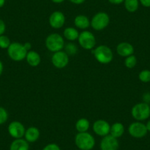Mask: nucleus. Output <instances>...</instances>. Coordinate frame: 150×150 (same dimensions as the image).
<instances>
[{
    "mask_svg": "<svg viewBox=\"0 0 150 150\" xmlns=\"http://www.w3.org/2000/svg\"><path fill=\"white\" fill-rule=\"evenodd\" d=\"M74 142L77 148L81 150H91L96 144L93 135L87 132H78L75 136Z\"/></svg>",
    "mask_w": 150,
    "mask_h": 150,
    "instance_id": "1",
    "label": "nucleus"
},
{
    "mask_svg": "<svg viewBox=\"0 0 150 150\" xmlns=\"http://www.w3.org/2000/svg\"><path fill=\"white\" fill-rule=\"evenodd\" d=\"M45 44L47 50L53 53L61 51L65 47L63 36L57 33H52L49 35L46 38Z\"/></svg>",
    "mask_w": 150,
    "mask_h": 150,
    "instance_id": "2",
    "label": "nucleus"
},
{
    "mask_svg": "<svg viewBox=\"0 0 150 150\" xmlns=\"http://www.w3.org/2000/svg\"><path fill=\"white\" fill-rule=\"evenodd\" d=\"M96 60L102 64H108L113 58V53L110 47L105 45H100L92 51Z\"/></svg>",
    "mask_w": 150,
    "mask_h": 150,
    "instance_id": "3",
    "label": "nucleus"
},
{
    "mask_svg": "<svg viewBox=\"0 0 150 150\" xmlns=\"http://www.w3.org/2000/svg\"><path fill=\"white\" fill-rule=\"evenodd\" d=\"M28 51L25 49L24 44L18 42L11 43L8 48V54L10 58L14 61H21L26 59Z\"/></svg>",
    "mask_w": 150,
    "mask_h": 150,
    "instance_id": "4",
    "label": "nucleus"
},
{
    "mask_svg": "<svg viewBox=\"0 0 150 150\" xmlns=\"http://www.w3.org/2000/svg\"><path fill=\"white\" fill-rule=\"evenodd\" d=\"M132 118L137 121H144L150 116V106L146 102H140L132 107L131 110Z\"/></svg>",
    "mask_w": 150,
    "mask_h": 150,
    "instance_id": "5",
    "label": "nucleus"
},
{
    "mask_svg": "<svg viewBox=\"0 0 150 150\" xmlns=\"http://www.w3.org/2000/svg\"><path fill=\"white\" fill-rule=\"evenodd\" d=\"M110 24V16L107 13L99 12L95 14L91 21V26L93 30L101 31Z\"/></svg>",
    "mask_w": 150,
    "mask_h": 150,
    "instance_id": "6",
    "label": "nucleus"
},
{
    "mask_svg": "<svg viewBox=\"0 0 150 150\" xmlns=\"http://www.w3.org/2000/svg\"><path fill=\"white\" fill-rule=\"evenodd\" d=\"M79 44L84 50H93L96 46V38L90 31L85 30L80 33L78 37Z\"/></svg>",
    "mask_w": 150,
    "mask_h": 150,
    "instance_id": "7",
    "label": "nucleus"
},
{
    "mask_svg": "<svg viewBox=\"0 0 150 150\" xmlns=\"http://www.w3.org/2000/svg\"><path fill=\"white\" fill-rule=\"evenodd\" d=\"M52 63L55 68L61 69L67 66L69 63V54L63 51H59L54 52L52 56Z\"/></svg>",
    "mask_w": 150,
    "mask_h": 150,
    "instance_id": "8",
    "label": "nucleus"
},
{
    "mask_svg": "<svg viewBox=\"0 0 150 150\" xmlns=\"http://www.w3.org/2000/svg\"><path fill=\"white\" fill-rule=\"evenodd\" d=\"M129 135L135 138H141L147 134V128L146 125L141 122H137L131 124L128 128Z\"/></svg>",
    "mask_w": 150,
    "mask_h": 150,
    "instance_id": "9",
    "label": "nucleus"
},
{
    "mask_svg": "<svg viewBox=\"0 0 150 150\" xmlns=\"http://www.w3.org/2000/svg\"><path fill=\"white\" fill-rule=\"evenodd\" d=\"M8 130L11 137L15 139H18L22 138V137L24 136L26 129L22 123L18 121H13L8 125Z\"/></svg>",
    "mask_w": 150,
    "mask_h": 150,
    "instance_id": "10",
    "label": "nucleus"
},
{
    "mask_svg": "<svg viewBox=\"0 0 150 150\" xmlns=\"http://www.w3.org/2000/svg\"><path fill=\"white\" fill-rule=\"evenodd\" d=\"M93 130L97 135L105 137L110 134V125L107 121L103 120V119H99L93 123Z\"/></svg>",
    "mask_w": 150,
    "mask_h": 150,
    "instance_id": "11",
    "label": "nucleus"
},
{
    "mask_svg": "<svg viewBox=\"0 0 150 150\" xmlns=\"http://www.w3.org/2000/svg\"><path fill=\"white\" fill-rule=\"evenodd\" d=\"M119 143L118 138H114L111 135L103 137L100 143L101 150H118Z\"/></svg>",
    "mask_w": 150,
    "mask_h": 150,
    "instance_id": "12",
    "label": "nucleus"
},
{
    "mask_svg": "<svg viewBox=\"0 0 150 150\" xmlns=\"http://www.w3.org/2000/svg\"><path fill=\"white\" fill-rule=\"evenodd\" d=\"M66 21V17L63 13L60 11H54L49 18L50 25L54 29H60L63 27Z\"/></svg>",
    "mask_w": 150,
    "mask_h": 150,
    "instance_id": "13",
    "label": "nucleus"
},
{
    "mask_svg": "<svg viewBox=\"0 0 150 150\" xmlns=\"http://www.w3.org/2000/svg\"><path fill=\"white\" fill-rule=\"evenodd\" d=\"M116 52L121 57H127L134 53V47L128 42H122L116 47Z\"/></svg>",
    "mask_w": 150,
    "mask_h": 150,
    "instance_id": "14",
    "label": "nucleus"
},
{
    "mask_svg": "<svg viewBox=\"0 0 150 150\" xmlns=\"http://www.w3.org/2000/svg\"><path fill=\"white\" fill-rule=\"evenodd\" d=\"M24 137L28 143L35 142L40 137V130L36 127H30L26 129Z\"/></svg>",
    "mask_w": 150,
    "mask_h": 150,
    "instance_id": "15",
    "label": "nucleus"
},
{
    "mask_svg": "<svg viewBox=\"0 0 150 150\" xmlns=\"http://www.w3.org/2000/svg\"><path fill=\"white\" fill-rule=\"evenodd\" d=\"M74 25L80 30H86L91 26V21L85 15H78L74 18Z\"/></svg>",
    "mask_w": 150,
    "mask_h": 150,
    "instance_id": "16",
    "label": "nucleus"
},
{
    "mask_svg": "<svg viewBox=\"0 0 150 150\" xmlns=\"http://www.w3.org/2000/svg\"><path fill=\"white\" fill-rule=\"evenodd\" d=\"M26 60L30 66H33V67H36L41 63V56L37 52L30 50L27 52Z\"/></svg>",
    "mask_w": 150,
    "mask_h": 150,
    "instance_id": "17",
    "label": "nucleus"
},
{
    "mask_svg": "<svg viewBox=\"0 0 150 150\" xmlns=\"http://www.w3.org/2000/svg\"><path fill=\"white\" fill-rule=\"evenodd\" d=\"M29 143L23 138L15 139L10 146V150H29Z\"/></svg>",
    "mask_w": 150,
    "mask_h": 150,
    "instance_id": "18",
    "label": "nucleus"
},
{
    "mask_svg": "<svg viewBox=\"0 0 150 150\" xmlns=\"http://www.w3.org/2000/svg\"><path fill=\"white\" fill-rule=\"evenodd\" d=\"M125 132V126L120 122H116L110 126V135L116 138H119L123 135Z\"/></svg>",
    "mask_w": 150,
    "mask_h": 150,
    "instance_id": "19",
    "label": "nucleus"
},
{
    "mask_svg": "<svg viewBox=\"0 0 150 150\" xmlns=\"http://www.w3.org/2000/svg\"><path fill=\"white\" fill-rule=\"evenodd\" d=\"M79 32L74 27H67L63 31V36L66 40L69 41H74L78 39Z\"/></svg>",
    "mask_w": 150,
    "mask_h": 150,
    "instance_id": "20",
    "label": "nucleus"
},
{
    "mask_svg": "<svg viewBox=\"0 0 150 150\" xmlns=\"http://www.w3.org/2000/svg\"><path fill=\"white\" fill-rule=\"evenodd\" d=\"M90 127V122L86 118L78 119L75 124V128L78 132H87Z\"/></svg>",
    "mask_w": 150,
    "mask_h": 150,
    "instance_id": "21",
    "label": "nucleus"
},
{
    "mask_svg": "<svg viewBox=\"0 0 150 150\" xmlns=\"http://www.w3.org/2000/svg\"><path fill=\"white\" fill-rule=\"evenodd\" d=\"M125 8L128 12L135 13L139 7V0H125Z\"/></svg>",
    "mask_w": 150,
    "mask_h": 150,
    "instance_id": "22",
    "label": "nucleus"
},
{
    "mask_svg": "<svg viewBox=\"0 0 150 150\" xmlns=\"http://www.w3.org/2000/svg\"><path fill=\"white\" fill-rule=\"evenodd\" d=\"M137 64V58L135 55L132 54L125 58V65L127 69H133Z\"/></svg>",
    "mask_w": 150,
    "mask_h": 150,
    "instance_id": "23",
    "label": "nucleus"
},
{
    "mask_svg": "<svg viewBox=\"0 0 150 150\" xmlns=\"http://www.w3.org/2000/svg\"><path fill=\"white\" fill-rule=\"evenodd\" d=\"M138 78L143 83H149L150 82V71L143 70L138 74Z\"/></svg>",
    "mask_w": 150,
    "mask_h": 150,
    "instance_id": "24",
    "label": "nucleus"
},
{
    "mask_svg": "<svg viewBox=\"0 0 150 150\" xmlns=\"http://www.w3.org/2000/svg\"><path fill=\"white\" fill-rule=\"evenodd\" d=\"M11 40L6 35H0V48L8 49L11 45Z\"/></svg>",
    "mask_w": 150,
    "mask_h": 150,
    "instance_id": "25",
    "label": "nucleus"
},
{
    "mask_svg": "<svg viewBox=\"0 0 150 150\" xmlns=\"http://www.w3.org/2000/svg\"><path fill=\"white\" fill-rule=\"evenodd\" d=\"M8 119V111L2 107H0V125H3Z\"/></svg>",
    "mask_w": 150,
    "mask_h": 150,
    "instance_id": "26",
    "label": "nucleus"
},
{
    "mask_svg": "<svg viewBox=\"0 0 150 150\" xmlns=\"http://www.w3.org/2000/svg\"><path fill=\"white\" fill-rule=\"evenodd\" d=\"M65 50H66V52L69 55H73V54H76L77 51V47L74 44H68L65 47Z\"/></svg>",
    "mask_w": 150,
    "mask_h": 150,
    "instance_id": "27",
    "label": "nucleus"
},
{
    "mask_svg": "<svg viewBox=\"0 0 150 150\" xmlns=\"http://www.w3.org/2000/svg\"><path fill=\"white\" fill-rule=\"evenodd\" d=\"M42 150H61L60 146L56 144H49L43 148Z\"/></svg>",
    "mask_w": 150,
    "mask_h": 150,
    "instance_id": "28",
    "label": "nucleus"
},
{
    "mask_svg": "<svg viewBox=\"0 0 150 150\" xmlns=\"http://www.w3.org/2000/svg\"><path fill=\"white\" fill-rule=\"evenodd\" d=\"M5 29H6L5 23L4 22L3 20L0 19V35H2L5 33Z\"/></svg>",
    "mask_w": 150,
    "mask_h": 150,
    "instance_id": "29",
    "label": "nucleus"
},
{
    "mask_svg": "<svg viewBox=\"0 0 150 150\" xmlns=\"http://www.w3.org/2000/svg\"><path fill=\"white\" fill-rule=\"evenodd\" d=\"M139 2L145 8H150V0H139Z\"/></svg>",
    "mask_w": 150,
    "mask_h": 150,
    "instance_id": "30",
    "label": "nucleus"
},
{
    "mask_svg": "<svg viewBox=\"0 0 150 150\" xmlns=\"http://www.w3.org/2000/svg\"><path fill=\"white\" fill-rule=\"evenodd\" d=\"M108 2L112 5H120L125 2V0H108Z\"/></svg>",
    "mask_w": 150,
    "mask_h": 150,
    "instance_id": "31",
    "label": "nucleus"
},
{
    "mask_svg": "<svg viewBox=\"0 0 150 150\" xmlns=\"http://www.w3.org/2000/svg\"><path fill=\"white\" fill-rule=\"evenodd\" d=\"M69 1L75 5H81V4L84 3L86 0H69Z\"/></svg>",
    "mask_w": 150,
    "mask_h": 150,
    "instance_id": "32",
    "label": "nucleus"
},
{
    "mask_svg": "<svg viewBox=\"0 0 150 150\" xmlns=\"http://www.w3.org/2000/svg\"><path fill=\"white\" fill-rule=\"evenodd\" d=\"M24 47H25V49L27 50V51H28V52L30 51V50H31V47H32V45H31V44H30V43H29V42L25 43V44H24Z\"/></svg>",
    "mask_w": 150,
    "mask_h": 150,
    "instance_id": "33",
    "label": "nucleus"
},
{
    "mask_svg": "<svg viewBox=\"0 0 150 150\" xmlns=\"http://www.w3.org/2000/svg\"><path fill=\"white\" fill-rule=\"evenodd\" d=\"M3 69H4V67H3V64H2V61H1V60H0V76H1V75H2V72H3Z\"/></svg>",
    "mask_w": 150,
    "mask_h": 150,
    "instance_id": "34",
    "label": "nucleus"
},
{
    "mask_svg": "<svg viewBox=\"0 0 150 150\" xmlns=\"http://www.w3.org/2000/svg\"><path fill=\"white\" fill-rule=\"evenodd\" d=\"M52 2H54V3H56V4H60L62 3V2H63L65 1V0H51Z\"/></svg>",
    "mask_w": 150,
    "mask_h": 150,
    "instance_id": "35",
    "label": "nucleus"
},
{
    "mask_svg": "<svg viewBox=\"0 0 150 150\" xmlns=\"http://www.w3.org/2000/svg\"><path fill=\"white\" fill-rule=\"evenodd\" d=\"M5 1L6 0H0V8H2L4 6L5 3Z\"/></svg>",
    "mask_w": 150,
    "mask_h": 150,
    "instance_id": "36",
    "label": "nucleus"
},
{
    "mask_svg": "<svg viewBox=\"0 0 150 150\" xmlns=\"http://www.w3.org/2000/svg\"><path fill=\"white\" fill-rule=\"evenodd\" d=\"M146 128H147V130L149 131L150 132V120L148 122L146 123Z\"/></svg>",
    "mask_w": 150,
    "mask_h": 150,
    "instance_id": "37",
    "label": "nucleus"
},
{
    "mask_svg": "<svg viewBox=\"0 0 150 150\" xmlns=\"http://www.w3.org/2000/svg\"><path fill=\"white\" fill-rule=\"evenodd\" d=\"M76 150H81V149H76Z\"/></svg>",
    "mask_w": 150,
    "mask_h": 150,
    "instance_id": "38",
    "label": "nucleus"
},
{
    "mask_svg": "<svg viewBox=\"0 0 150 150\" xmlns=\"http://www.w3.org/2000/svg\"><path fill=\"white\" fill-rule=\"evenodd\" d=\"M149 106H150V105H149Z\"/></svg>",
    "mask_w": 150,
    "mask_h": 150,
    "instance_id": "39",
    "label": "nucleus"
}]
</instances>
